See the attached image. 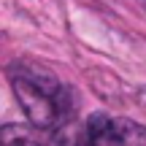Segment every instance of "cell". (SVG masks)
Wrapping results in <instances>:
<instances>
[{"label": "cell", "instance_id": "6da1fadb", "mask_svg": "<svg viewBox=\"0 0 146 146\" xmlns=\"http://www.w3.org/2000/svg\"><path fill=\"white\" fill-rule=\"evenodd\" d=\"M11 87L25 108L27 119L41 130L60 127L70 114L68 89L49 70L30 62H16L11 68Z\"/></svg>", "mask_w": 146, "mask_h": 146}, {"label": "cell", "instance_id": "7a4b0ae2", "mask_svg": "<svg viewBox=\"0 0 146 146\" xmlns=\"http://www.w3.org/2000/svg\"><path fill=\"white\" fill-rule=\"evenodd\" d=\"M87 146H146V127L122 116H92Z\"/></svg>", "mask_w": 146, "mask_h": 146}, {"label": "cell", "instance_id": "3957f363", "mask_svg": "<svg viewBox=\"0 0 146 146\" xmlns=\"http://www.w3.org/2000/svg\"><path fill=\"white\" fill-rule=\"evenodd\" d=\"M3 146H41V141L25 127L8 125V127H3Z\"/></svg>", "mask_w": 146, "mask_h": 146}]
</instances>
